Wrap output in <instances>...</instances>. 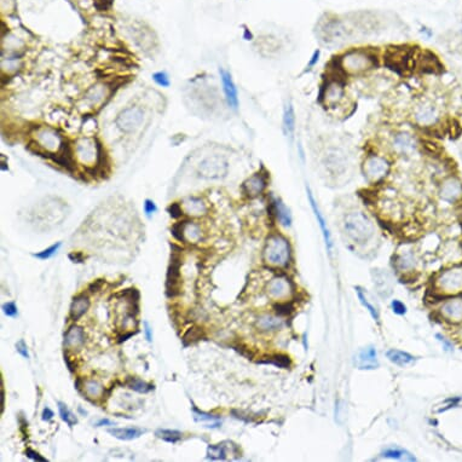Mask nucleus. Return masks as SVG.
Returning <instances> with one entry per match:
<instances>
[{
  "label": "nucleus",
  "mask_w": 462,
  "mask_h": 462,
  "mask_svg": "<svg viewBox=\"0 0 462 462\" xmlns=\"http://www.w3.org/2000/svg\"><path fill=\"white\" fill-rule=\"evenodd\" d=\"M16 349H17V352L22 356V357H24V358H27V359L30 358V354H28V348H27V345H25L24 340H20V341H18L17 344H16Z\"/></svg>",
  "instance_id": "nucleus-50"
},
{
  "label": "nucleus",
  "mask_w": 462,
  "mask_h": 462,
  "mask_svg": "<svg viewBox=\"0 0 462 462\" xmlns=\"http://www.w3.org/2000/svg\"><path fill=\"white\" fill-rule=\"evenodd\" d=\"M85 342V332L81 327L72 326L64 334V346L67 349H80Z\"/></svg>",
  "instance_id": "nucleus-19"
},
{
  "label": "nucleus",
  "mask_w": 462,
  "mask_h": 462,
  "mask_svg": "<svg viewBox=\"0 0 462 462\" xmlns=\"http://www.w3.org/2000/svg\"><path fill=\"white\" fill-rule=\"evenodd\" d=\"M156 211H158V207H156L155 202L147 198V200L144 201V212H146L147 217H152Z\"/></svg>",
  "instance_id": "nucleus-47"
},
{
  "label": "nucleus",
  "mask_w": 462,
  "mask_h": 462,
  "mask_svg": "<svg viewBox=\"0 0 462 462\" xmlns=\"http://www.w3.org/2000/svg\"><path fill=\"white\" fill-rule=\"evenodd\" d=\"M125 386H126L127 389L136 391V392H138V393H148V392H150V391L154 390V385L148 384V383H146V381L140 380V379L132 378V377H128L126 379V381H125Z\"/></svg>",
  "instance_id": "nucleus-29"
},
{
  "label": "nucleus",
  "mask_w": 462,
  "mask_h": 462,
  "mask_svg": "<svg viewBox=\"0 0 462 462\" xmlns=\"http://www.w3.org/2000/svg\"><path fill=\"white\" fill-rule=\"evenodd\" d=\"M342 226L346 236L358 245L368 242L375 233L373 221L361 211L349 212L344 217Z\"/></svg>",
  "instance_id": "nucleus-2"
},
{
  "label": "nucleus",
  "mask_w": 462,
  "mask_h": 462,
  "mask_svg": "<svg viewBox=\"0 0 462 462\" xmlns=\"http://www.w3.org/2000/svg\"><path fill=\"white\" fill-rule=\"evenodd\" d=\"M282 321L277 317L270 316V315H264L262 317H259L258 322H256V326L259 327V329L262 330H276L278 328H281Z\"/></svg>",
  "instance_id": "nucleus-30"
},
{
  "label": "nucleus",
  "mask_w": 462,
  "mask_h": 462,
  "mask_svg": "<svg viewBox=\"0 0 462 462\" xmlns=\"http://www.w3.org/2000/svg\"><path fill=\"white\" fill-rule=\"evenodd\" d=\"M202 338H205L204 329L200 328V327H191L183 336V344L184 346L195 344V342L200 341Z\"/></svg>",
  "instance_id": "nucleus-33"
},
{
  "label": "nucleus",
  "mask_w": 462,
  "mask_h": 462,
  "mask_svg": "<svg viewBox=\"0 0 462 462\" xmlns=\"http://www.w3.org/2000/svg\"><path fill=\"white\" fill-rule=\"evenodd\" d=\"M387 358L390 362H392L393 364L399 365V367H407V365L413 364L415 362V358L408 352L400 351V350H390L387 351Z\"/></svg>",
  "instance_id": "nucleus-25"
},
{
  "label": "nucleus",
  "mask_w": 462,
  "mask_h": 462,
  "mask_svg": "<svg viewBox=\"0 0 462 462\" xmlns=\"http://www.w3.org/2000/svg\"><path fill=\"white\" fill-rule=\"evenodd\" d=\"M24 454H25V456L32 458V460H34V461H39V462H47V461H49L47 458H45V457L41 456L39 452L32 450V449H27Z\"/></svg>",
  "instance_id": "nucleus-49"
},
{
  "label": "nucleus",
  "mask_w": 462,
  "mask_h": 462,
  "mask_svg": "<svg viewBox=\"0 0 462 462\" xmlns=\"http://www.w3.org/2000/svg\"><path fill=\"white\" fill-rule=\"evenodd\" d=\"M153 80L161 88H168L171 85V80H169L168 74L166 72H156L153 74Z\"/></svg>",
  "instance_id": "nucleus-42"
},
{
  "label": "nucleus",
  "mask_w": 462,
  "mask_h": 462,
  "mask_svg": "<svg viewBox=\"0 0 462 462\" xmlns=\"http://www.w3.org/2000/svg\"><path fill=\"white\" fill-rule=\"evenodd\" d=\"M442 315L452 323L462 322V300H449L442 306Z\"/></svg>",
  "instance_id": "nucleus-20"
},
{
  "label": "nucleus",
  "mask_w": 462,
  "mask_h": 462,
  "mask_svg": "<svg viewBox=\"0 0 462 462\" xmlns=\"http://www.w3.org/2000/svg\"><path fill=\"white\" fill-rule=\"evenodd\" d=\"M377 56L369 50L355 49L339 57L338 67L346 75H361L375 68Z\"/></svg>",
  "instance_id": "nucleus-1"
},
{
  "label": "nucleus",
  "mask_w": 462,
  "mask_h": 462,
  "mask_svg": "<svg viewBox=\"0 0 462 462\" xmlns=\"http://www.w3.org/2000/svg\"><path fill=\"white\" fill-rule=\"evenodd\" d=\"M104 283V281L103 280H97V281H95L94 283H91L89 285V291L91 292V293H95V292H99L102 290V285H103Z\"/></svg>",
  "instance_id": "nucleus-53"
},
{
  "label": "nucleus",
  "mask_w": 462,
  "mask_h": 462,
  "mask_svg": "<svg viewBox=\"0 0 462 462\" xmlns=\"http://www.w3.org/2000/svg\"><path fill=\"white\" fill-rule=\"evenodd\" d=\"M2 400H3V403H2V412H3V410H4V406H5V392H4V389H2Z\"/></svg>",
  "instance_id": "nucleus-59"
},
{
  "label": "nucleus",
  "mask_w": 462,
  "mask_h": 462,
  "mask_svg": "<svg viewBox=\"0 0 462 462\" xmlns=\"http://www.w3.org/2000/svg\"><path fill=\"white\" fill-rule=\"evenodd\" d=\"M374 284L377 285L378 292L383 294L384 297L391 294L392 292V284H391V278L386 272H377L374 277Z\"/></svg>",
  "instance_id": "nucleus-28"
},
{
  "label": "nucleus",
  "mask_w": 462,
  "mask_h": 462,
  "mask_svg": "<svg viewBox=\"0 0 462 462\" xmlns=\"http://www.w3.org/2000/svg\"><path fill=\"white\" fill-rule=\"evenodd\" d=\"M59 410H60L61 419H62L63 421L69 426V427H73L74 425L78 423V419H76V416L74 415L72 412H70L66 404L62 402H59Z\"/></svg>",
  "instance_id": "nucleus-38"
},
{
  "label": "nucleus",
  "mask_w": 462,
  "mask_h": 462,
  "mask_svg": "<svg viewBox=\"0 0 462 462\" xmlns=\"http://www.w3.org/2000/svg\"><path fill=\"white\" fill-rule=\"evenodd\" d=\"M295 121H297V118H295L294 105L291 101H288L287 103L284 104L283 108L282 125H283V132L285 134V137L290 138L291 142L293 140L295 133Z\"/></svg>",
  "instance_id": "nucleus-18"
},
{
  "label": "nucleus",
  "mask_w": 462,
  "mask_h": 462,
  "mask_svg": "<svg viewBox=\"0 0 462 462\" xmlns=\"http://www.w3.org/2000/svg\"><path fill=\"white\" fill-rule=\"evenodd\" d=\"M344 86L339 81H330L323 91V102L327 107H336L344 98Z\"/></svg>",
  "instance_id": "nucleus-14"
},
{
  "label": "nucleus",
  "mask_w": 462,
  "mask_h": 462,
  "mask_svg": "<svg viewBox=\"0 0 462 462\" xmlns=\"http://www.w3.org/2000/svg\"><path fill=\"white\" fill-rule=\"evenodd\" d=\"M105 96V90L103 89V86L97 85L94 86L86 95V98L91 102L92 104H97L99 102L103 101V97Z\"/></svg>",
  "instance_id": "nucleus-39"
},
{
  "label": "nucleus",
  "mask_w": 462,
  "mask_h": 462,
  "mask_svg": "<svg viewBox=\"0 0 462 462\" xmlns=\"http://www.w3.org/2000/svg\"><path fill=\"white\" fill-rule=\"evenodd\" d=\"M272 211H274V214L282 225L283 226L292 225L291 211L288 210V207L285 206V205L280 200V198H275V200L272 201Z\"/></svg>",
  "instance_id": "nucleus-24"
},
{
  "label": "nucleus",
  "mask_w": 462,
  "mask_h": 462,
  "mask_svg": "<svg viewBox=\"0 0 462 462\" xmlns=\"http://www.w3.org/2000/svg\"><path fill=\"white\" fill-rule=\"evenodd\" d=\"M320 54H321V52H320L319 50L315 51V52L312 53V56H311V60H310V62H309V66H307V68L311 69L313 66H315V64H316L317 62H319Z\"/></svg>",
  "instance_id": "nucleus-54"
},
{
  "label": "nucleus",
  "mask_w": 462,
  "mask_h": 462,
  "mask_svg": "<svg viewBox=\"0 0 462 462\" xmlns=\"http://www.w3.org/2000/svg\"><path fill=\"white\" fill-rule=\"evenodd\" d=\"M231 445H233L231 443H229V445H225V443L210 445L207 449V458H210V460H226L229 457V449Z\"/></svg>",
  "instance_id": "nucleus-27"
},
{
  "label": "nucleus",
  "mask_w": 462,
  "mask_h": 462,
  "mask_svg": "<svg viewBox=\"0 0 462 462\" xmlns=\"http://www.w3.org/2000/svg\"><path fill=\"white\" fill-rule=\"evenodd\" d=\"M390 162L383 156L369 155L363 162V173L368 182L378 183L390 172Z\"/></svg>",
  "instance_id": "nucleus-6"
},
{
  "label": "nucleus",
  "mask_w": 462,
  "mask_h": 462,
  "mask_svg": "<svg viewBox=\"0 0 462 462\" xmlns=\"http://www.w3.org/2000/svg\"><path fill=\"white\" fill-rule=\"evenodd\" d=\"M53 418V412L50 408H45L43 410V420L44 421H50Z\"/></svg>",
  "instance_id": "nucleus-55"
},
{
  "label": "nucleus",
  "mask_w": 462,
  "mask_h": 462,
  "mask_svg": "<svg viewBox=\"0 0 462 462\" xmlns=\"http://www.w3.org/2000/svg\"><path fill=\"white\" fill-rule=\"evenodd\" d=\"M69 259L70 261H72L73 263H76V264H81V263H84V255L81 254V253L80 252H73V253H70L69 254Z\"/></svg>",
  "instance_id": "nucleus-52"
},
{
  "label": "nucleus",
  "mask_w": 462,
  "mask_h": 462,
  "mask_svg": "<svg viewBox=\"0 0 462 462\" xmlns=\"http://www.w3.org/2000/svg\"><path fill=\"white\" fill-rule=\"evenodd\" d=\"M441 196L447 202H456L462 198V184L456 178H450L444 182L441 189Z\"/></svg>",
  "instance_id": "nucleus-16"
},
{
  "label": "nucleus",
  "mask_w": 462,
  "mask_h": 462,
  "mask_svg": "<svg viewBox=\"0 0 462 462\" xmlns=\"http://www.w3.org/2000/svg\"><path fill=\"white\" fill-rule=\"evenodd\" d=\"M415 140L408 133H399L397 134L393 139V147L402 155H408L415 150Z\"/></svg>",
  "instance_id": "nucleus-22"
},
{
  "label": "nucleus",
  "mask_w": 462,
  "mask_h": 462,
  "mask_svg": "<svg viewBox=\"0 0 462 462\" xmlns=\"http://www.w3.org/2000/svg\"><path fill=\"white\" fill-rule=\"evenodd\" d=\"M227 168V161L224 156L211 155L200 162L198 175L206 179H219L226 175Z\"/></svg>",
  "instance_id": "nucleus-7"
},
{
  "label": "nucleus",
  "mask_w": 462,
  "mask_h": 462,
  "mask_svg": "<svg viewBox=\"0 0 462 462\" xmlns=\"http://www.w3.org/2000/svg\"><path fill=\"white\" fill-rule=\"evenodd\" d=\"M182 256L181 253L172 251L171 261L167 269V276H166V295L168 298H176L181 294L182 290Z\"/></svg>",
  "instance_id": "nucleus-5"
},
{
  "label": "nucleus",
  "mask_w": 462,
  "mask_h": 462,
  "mask_svg": "<svg viewBox=\"0 0 462 462\" xmlns=\"http://www.w3.org/2000/svg\"><path fill=\"white\" fill-rule=\"evenodd\" d=\"M38 142H39L40 147L45 148L49 152L59 150L60 147L62 146L61 136L56 131L51 130V128H43V130H40L38 132Z\"/></svg>",
  "instance_id": "nucleus-15"
},
{
  "label": "nucleus",
  "mask_w": 462,
  "mask_h": 462,
  "mask_svg": "<svg viewBox=\"0 0 462 462\" xmlns=\"http://www.w3.org/2000/svg\"><path fill=\"white\" fill-rule=\"evenodd\" d=\"M266 184H268L266 175L262 172H256L252 176V177H249L245 183H243L242 189L247 196L253 198L263 194V191H264L266 188Z\"/></svg>",
  "instance_id": "nucleus-13"
},
{
  "label": "nucleus",
  "mask_w": 462,
  "mask_h": 462,
  "mask_svg": "<svg viewBox=\"0 0 462 462\" xmlns=\"http://www.w3.org/2000/svg\"><path fill=\"white\" fill-rule=\"evenodd\" d=\"M184 239H185V242L192 241L194 243H196L198 240L201 239V230H200V227H198V225L194 224L192 221L185 220Z\"/></svg>",
  "instance_id": "nucleus-32"
},
{
  "label": "nucleus",
  "mask_w": 462,
  "mask_h": 462,
  "mask_svg": "<svg viewBox=\"0 0 462 462\" xmlns=\"http://www.w3.org/2000/svg\"><path fill=\"white\" fill-rule=\"evenodd\" d=\"M84 387H85V391H86V394H88L89 397H99L102 394V392H103V387L101 386V385H99L97 381H94V380H90L88 381V383L84 384Z\"/></svg>",
  "instance_id": "nucleus-40"
},
{
  "label": "nucleus",
  "mask_w": 462,
  "mask_h": 462,
  "mask_svg": "<svg viewBox=\"0 0 462 462\" xmlns=\"http://www.w3.org/2000/svg\"><path fill=\"white\" fill-rule=\"evenodd\" d=\"M146 429L138 427H126V428H109L108 433L113 436L114 438L120 439V441H133V439L139 438Z\"/></svg>",
  "instance_id": "nucleus-23"
},
{
  "label": "nucleus",
  "mask_w": 462,
  "mask_h": 462,
  "mask_svg": "<svg viewBox=\"0 0 462 462\" xmlns=\"http://www.w3.org/2000/svg\"><path fill=\"white\" fill-rule=\"evenodd\" d=\"M90 305H91V303H90L88 295L85 294L76 295L72 301V305H70L69 310L70 319L73 321H78L79 319H81V317L88 312V310L90 309Z\"/></svg>",
  "instance_id": "nucleus-21"
},
{
  "label": "nucleus",
  "mask_w": 462,
  "mask_h": 462,
  "mask_svg": "<svg viewBox=\"0 0 462 462\" xmlns=\"http://www.w3.org/2000/svg\"><path fill=\"white\" fill-rule=\"evenodd\" d=\"M185 211L192 216H201L206 212V206L200 198L191 197L188 202H185Z\"/></svg>",
  "instance_id": "nucleus-35"
},
{
  "label": "nucleus",
  "mask_w": 462,
  "mask_h": 462,
  "mask_svg": "<svg viewBox=\"0 0 462 462\" xmlns=\"http://www.w3.org/2000/svg\"><path fill=\"white\" fill-rule=\"evenodd\" d=\"M264 259L268 264L276 268H284L291 259V245L288 240L280 234L271 235L266 240Z\"/></svg>",
  "instance_id": "nucleus-3"
},
{
  "label": "nucleus",
  "mask_w": 462,
  "mask_h": 462,
  "mask_svg": "<svg viewBox=\"0 0 462 462\" xmlns=\"http://www.w3.org/2000/svg\"><path fill=\"white\" fill-rule=\"evenodd\" d=\"M439 290L447 293H457L462 291V268H454L444 271L437 280Z\"/></svg>",
  "instance_id": "nucleus-9"
},
{
  "label": "nucleus",
  "mask_w": 462,
  "mask_h": 462,
  "mask_svg": "<svg viewBox=\"0 0 462 462\" xmlns=\"http://www.w3.org/2000/svg\"><path fill=\"white\" fill-rule=\"evenodd\" d=\"M144 119V111L139 107L125 108L118 114L115 125L121 132L132 133L140 126Z\"/></svg>",
  "instance_id": "nucleus-8"
},
{
  "label": "nucleus",
  "mask_w": 462,
  "mask_h": 462,
  "mask_svg": "<svg viewBox=\"0 0 462 462\" xmlns=\"http://www.w3.org/2000/svg\"><path fill=\"white\" fill-rule=\"evenodd\" d=\"M306 191H307V197H309L310 206H311V208H312V212H313V214H315L317 223H319L321 231H322V235H323V239H325L327 249H328L329 253H332V249H333V246H334V243H333L332 234H330L328 224H327L326 218H325V216H323L322 211H321L319 204H317L316 198H315V196H313L312 191H311V189L309 187L306 188Z\"/></svg>",
  "instance_id": "nucleus-10"
},
{
  "label": "nucleus",
  "mask_w": 462,
  "mask_h": 462,
  "mask_svg": "<svg viewBox=\"0 0 462 462\" xmlns=\"http://www.w3.org/2000/svg\"><path fill=\"white\" fill-rule=\"evenodd\" d=\"M134 334V333H128V334L126 335H121L120 338H119V342H123V341H126V340L128 338H131V336H132Z\"/></svg>",
  "instance_id": "nucleus-58"
},
{
  "label": "nucleus",
  "mask_w": 462,
  "mask_h": 462,
  "mask_svg": "<svg viewBox=\"0 0 462 462\" xmlns=\"http://www.w3.org/2000/svg\"><path fill=\"white\" fill-rule=\"evenodd\" d=\"M356 292H357L359 301H361L362 305H363L365 309L368 310V312L370 313V316L373 317L375 321H379V319H380V316H379V311L377 310V307H375L374 305L371 304L370 301H369V299L367 298V295H365L363 290H362V288L357 287V288H356Z\"/></svg>",
  "instance_id": "nucleus-36"
},
{
  "label": "nucleus",
  "mask_w": 462,
  "mask_h": 462,
  "mask_svg": "<svg viewBox=\"0 0 462 462\" xmlns=\"http://www.w3.org/2000/svg\"><path fill=\"white\" fill-rule=\"evenodd\" d=\"M155 436L158 438L162 439V441H165L167 443H172V444H176V443H178L182 439L183 433L179 431H176V429L161 428V429H158V431L155 432Z\"/></svg>",
  "instance_id": "nucleus-34"
},
{
  "label": "nucleus",
  "mask_w": 462,
  "mask_h": 462,
  "mask_svg": "<svg viewBox=\"0 0 462 462\" xmlns=\"http://www.w3.org/2000/svg\"><path fill=\"white\" fill-rule=\"evenodd\" d=\"M184 224H185V221H178V223H176L175 225L172 226V229H171V233H172L173 237H175V239L177 240V241H179V242H185V239H184Z\"/></svg>",
  "instance_id": "nucleus-43"
},
{
  "label": "nucleus",
  "mask_w": 462,
  "mask_h": 462,
  "mask_svg": "<svg viewBox=\"0 0 462 462\" xmlns=\"http://www.w3.org/2000/svg\"><path fill=\"white\" fill-rule=\"evenodd\" d=\"M192 413H194L195 421L204 422V421H213V420H219V418H218V416H214V415H212V414H207V413H204V412H198L196 408H194V410H192Z\"/></svg>",
  "instance_id": "nucleus-44"
},
{
  "label": "nucleus",
  "mask_w": 462,
  "mask_h": 462,
  "mask_svg": "<svg viewBox=\"0 0 462 462\" xmlns=\"http://www.w3.org/2000/svg\"><path fill=\"white\" fill-rule=\"evenodd\" d=\"M392 310H393V312L394 313H397V315H404V313L407 312V307H406V305H404L402 301H399V300H393L392 301Z\"/></svg>",
  "instance_id": "nucleus-48"
},
{
  "label": "nucleus",
  "mask_w": 462,
  "mask_h": 462,
  "mask_svg": "<svg viewBox=\"0 0 462 462\" xmlns=\"http://www.w3.org/2000/svg\"><path fill=\"white\" fill-rule=\"evenodd\" d=\"M437 118V113H436V108L432 107L431 104H423L416 109L415 111V119L419 124L421 125H428L432 124L433 121Z\"/></svg>",
  "instance_id": "nucleus-26"
},
{
  "label": "nucleus",
  "mask_w": 462,
  "mask_h": 462,
  "mask_svg": "<svg viewBox=\"0 0 462 462\" xmlns=\"http://www.w3.org/2000/svg\"><path fill=\"white\" fill-rule=\"evenodd\" d=\"M220 79H221V84H223V91L224 95H225V99L226 103L231 109L234 110H237L239 108V91H237V88L234 82L233 76L231 74L227 72L225 69H220Z\"/></svg>",
  "instance_id": "nucleus-11"
},
{
  "label": "nucleus",
  "mask_w": 462,
  "mask_h": 462,
  "mask_svg": "<svg viewBox=\"0 0 462 462\" xmlns=\"http://www.w3.org/2000/svg\"><path fill=\"white\" fill-rule=\"evenodd\" d=\"M3 312L9 317H15L17 315V306L15 303H5L3 305Z\"/></svg>",
  "instance_id": "nucleus-46"
},
{
  "label": "nucleus",
  "mask_w": 462,
  "mask_h": 462,
  "mask_svg": "<svg viewBox=\"0 0 462 462\" xmlns=\"http://www.w3.org/2000/svg\"><path fill=\"white\" fill-rule=\"evenodd\" d=\"M275 310H276V312L280 313V315H288V313L291 312L292 306L291 305H288V303L278 304L275 306Z\"/></svg>",
  "instance_id": "nucleus-51"
},
{
  "label": "nucleus",
  "mask_w": 462,
  "mask_h": 462,
  "mask_svg": "<svg viewBox=\"0 0 462 462\" xmlns=\"http://www.w3.org/2000/svg\"><path fill=\"white\" fill-rule=\"evenodd\" d=\"M356 365L359 369H367V370L377 368L379 365L377 350L373 346H368V348L359 351L357 357H356Z\"/></svg>",
  "instance_id": "nucleus-17"
},
{
  "label": "nucleus",
  "mask_w": 462,
  "mask_h": 462,
  "mask_svg": "<svg viewBox=\"0 0 462 462\" xmlns=\"http://www.w3.org/2000/svg\"><path fill=\"white\" fill-rule=\"evenodd\" d=\"M381 456L389 457V458H396V460H403V461H415V457L413 456L410 452L407 450H403L400 448H389L386 450L383 451Z\"/></svg>",
  "instance_id": "nucleus-31"
},
{
  "label": "nucleus",
  "mask_w": 462,
  "mask_h": 462,
  "mask_svg": "<svg viewBox=\"0 0 462 462\" xmlns=\"http://www.w3.org/2000/svg\"><path fill=\"white\" fill-rule=\"evenodd\" d=\"M61 246H62V243H61V242L54 243V245L50 246L49 248L44 249V251H41L39 253H37V254H34V256H35V258H38V259H41V261H46V259H50L51 256H53L57 252H59V249L61 248Z\"/></svg>",
  "instance_id": "nucleus-41"
},
{
  "label": "nucleus",
  "mask_w": 462,
  "mask_h": 462,
  "mask_svg": "<svg viewBox=\"0 0 462 462\" xmlns=\"http://www.w3.org/2000/svg\"><path fill=\"white\" fill-rule=\"evenodd\" d=\"M114 425V422L109 419H102L96 423V427H102V426H111Z\"/></svg>",
  "instance_id": "nucleus-57"
},
{
  "label": "nucleus",
  "mask_w": 462,
  "mask_h": 462,
  "mask_svg": "<svg viewBox=\"0 0 462 462\" xmlns=\"http://www.w3.org/2000/svg\"><path fill=\"white\" fill-rule=\"evenodd\" d=\"M167 211H168L169 216H171V218H173V219H178V218L183 217V214H184V211H183L181 204H178V202L172 204L171 206L167 208Z\"/></svg>",
  "instance_id": "nucleus-45"
},
{
  "label": "nucleus",
  "mask_w": 462,
  "mask_h": 462,
  "mask_svg": "<svg viewBox=\"0 0 462 462\" xmlns=\"http://www.w3.org/2000/svg\"><path fill=\"white\" fill-rule=\"evenodd\" d=\"M261 362V363H270V364H274L276 365V367H280V368H287V367H290V357H288V356H285V355H272V356H269V357H265L264 359H262V361H259Z\"/></svg>",
  "instance_id": "nucleus-37"
},
{
  "label": "nucleus",
  "mask_w": 462,
  "mask_h": 462,
  "mask_svg": "<svg viewBox=\"0 0 462 462\" xmlns=\"http://www.w3.org/2000/svg\"><path fill=\"white\" fill-rule=\"evenodd\" d=\"M144 330H146V336H147V340L149 342H152V340H153V334H152V328H150V326H149V323L148 322H144Z\"/></svg>",
  "instance_id": "nucleus-56"
},
{
  "label": "nucleus",
  "mask_w": 462,
  "mask_h": 462,
  "mask_svg": "<svg viewBox=\"0 0 462 462\" xmlns=\"http://www.w3.org/2000/svg\"><path fill=\"white\" fill-rule=\"evenodd\" d=\"M268 292L272 298L282 300L291 297L293 293V285L288 278L283 276H277V277L272 278L270 283L268 284Z\"/></svg>",
  "instance_id": "nucleus-12"
},
{
  "label": "nucleus",
  "mask_w": 462,
  "mask_h": 462,
  "mask_svg": "<svg viewBox=\"0 0 462 462\" xmlns=\"http://www.w3.org/2000/svg\"><path fill=\"white\" fill-rule=\"evenodd\" d=\"M325 172L330 177H342L349 171L350 160L348 154L341 148L330 147L323 154L322 163Z\"/></svg>",
  "instance_id": "nucleus-4"
}]
</instances>
